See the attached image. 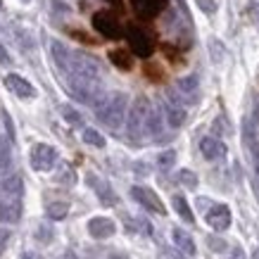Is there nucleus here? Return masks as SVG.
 Instances as JSON below:
<instances>
[{
	"label": "nucleus",
	"instance_id": "2eb2a0df",
	"mask_svg": "<svg viewBox=\"0 0 259 259\" xmlns=\"http://www.w3.org/2000/svg\"><path fill=\"white\" fill-rule=\"evenodd\" d=\"M171 240L176 245V250L183 252L186 257H195V240L190 236L188 231H183V228H171Z\"/></svg>",
	"mask_w": 259,
	"mask_h": 259
},
{
	"label": "nucleus",
	"instance_id": "ea45409f",
	"mask_svg": "<svg viewBox=\"0 0 259 259\" xmlns=\"http://www.w3.org/2000/svg\"><path fill=\"white\" fill-rule=\"evenodd\" d=\"M0 10H3V3H0Z\"/></svg>",
	"mask_w": 259,
	"mask_h": 259
},
{
	"label": "nucleus",
	"instance_id": "dca6fc26",
	"mask_svg": "<svg viewBox=\"0 0 259 259\" xmlns=\"http://www.w3.org/2000/svg\"><path fill=\"white\" fill-rule=\"evenodd\" d=\"M131 5H134L136 12H138L141 17H145V19H152V17H157L159 12L166 8L164 0H131Z\"/></svg>",
	"mask_w": 259,
	"mask_h": 259
},
{
	"label": "nucleus",
	"instance_id": "0eeeda50",
	"mask_svg": "<svg viewBox=\"0 0 259 259\" xmlns=\"http://www.w3.org/2000/svg\"><path fill=\"white\" fill-rule=\"evenodd\" d=\"M93 29L100 36H105V38L110 40H119L121 38V24L117 22V17L112 15V12H95L93 15Z\"/></svg>",
	"mask_w": 259,
	"mask_h": 259
},
{
	"label": "nucleus",
	"instance_id": "aec40b11",
	"mask_svg": "<svg viewBox=\"0 0 259 259\" xmlns=\"http://www.w3.org/2000/svg\"><path fill=\"white\" fill-rule=\"evenodd\" d=\"M110 60H112V64H114L117 69H121V71H131V69H134L131 53H126V50H121V48L112 50V53H110Z\"/></svg>",
	"mask_w": 259,
	"mask_h": 259
},
{
	"label": "nucleus",
	"instance_id": "b1692460",
	"mask_svg": "<svg viewBox=\"0 0 259 259\" xmlns=\"http://www.w3.org/2000/svg\"><path fill=\"white\" fill-rule=\"evenodd\" d=\"M60 114H62L64 121H69L71 126H81V124H83V117H81V114L74 110L71 105H62V107H60Z\"/></svg>",
	"mask_w": 259,
	"mask_h": 259
},
{
	"label": "nucleus",
	"instance_id": "9d476101",
	"mask_svg": "<svg viewBox=\"0 0 259 259\" xmlns=\"http://www.w3.org/2000/svg\"><path fill=\"white\" fill-rule=\"evenodd\" d=\"M88 233L95 240H107L117 233V224L110 219V217H93L88 221Z\"/></svg>",
	"mask_w": 259,
	"mask_h": 259
},
{
	"label": "nucleus",
	"instance_id": "6e6552de",
	"mask_svg": "<svg viewBox=\"0 0 259 259\" xmlns=\"http://www.w3.org/2000/svg\"><path fill=\"white\" fill-rule=\"evenodd\" d=\"M22 195H10L0 190V224H17L22 219Z\"/></svg>",
	"mask_w": 259,
	"mask_h": 259
},
{
	"label": "nucleus",
	"instance_id": "4be33fe9",
	"mask_svg": "<svg viewBox=\"0 0 259 259\" xmlns=\"http://www.w3.org/2000/svg\"><path fill=\"white\" fill-rule=\"evenodd\" d=\"M171 202H174V209L179 212V217L186 221V224H193V221H195V217H193V209H190L188 200H186L183 195H174Z\"/></svg>",
	"mask_w": 259,
	"mask_h": 259
},
{
	"label": "nucleus",
	"instance_id": "20e7f679",
	"mask_svg": "<svg viewBox=\"0 0 259 259\" xmlns=\"http://www.w3.org/2000/svg\"><path fill=\"white\" fill-rule=\"evenodd\" d=\"M162 112H164L166 124L171 126V128L183 126V121H186V102L181 100L179 91H174V88L166 91V100L162 102Z\"/></svg>",
	"mask_w": 259,
	"mask_h": 259
},
{
	"label": "nucleus",
	"instance_id": "f704fd0d",
	"mask_svg": "<svg viewBox=\"0 0 259 259\" xmlns=\"http://www.w3.org/2000/svg\"><path fill=\"white\" fill-rule=\"evenodd\" d=\"M22 259H40V254H36V252L29 250V252H24L22 254Z\"/></svg>",
	"mask_w": 259,
	"mask_h": 259
},
{
	"label": "nucleus",
	"instance_id": "f03ea898",
	"mask_svg": "<svg viewBox=\"0 0 259 259\" xmlns=\"http://www.w3.org/2000/svg\"><path fill=\"white\" fill-rule=\"evenodd\" d=\"M150 114H152V105L145 95H138L134 102H131V110H128V117H126V131L128 136L138 141L143 136H148V121Z\"/></svg>",
	"mask_w": 259,
	"mask_h": 259
},
{
	"label": "nucleus",
	"instance_id": "c85d7f7f",
	"mask_svg": "<svg viewBox=\"0 0 259 259\" xmlns=\"http://www.w3.org/2000/svg\"><path fill=\"white\" fill-rule=\"evenodd\" d=\"M245 15L250 17V22L259 29V3L257 0H250V3L245 5Z\"/></svg>",
	"mask_w": 259,
	"mask_h": 259
},
{
	"label": "nucleus",
	"instance_id": "58836bf2",
	"mask_svg": "<svg viewBox=\"0 0 259 259\" xmlns=\"http://www.w3.org/2000/svg\"><path fill=\"white\" fill-rule=\"evenodd\" d=\"M231 259H240V257H231Z\"/></svg>",
	"mask_w": 259,
	"mask_h": 259
},
{
	"label": "nucleus",
	"instance_id": "7c9ffc66",
	"mask_svg": "<svg viewBox=\"0 0 259 259\" xmlns=\"http://www.w3.org/2000/svg\"><path fill=\"white\" fill-rule=\"evenodd\" d=\"M10 236H12V233H10L8 228H0V254H3V252H5V247H8Z\"/></svg>",
	"mask_w": 259,
	"mask_h": 259
},
{
	"label": "nucleus",
	"instance_id": "6ab92c4d",
	"mask_svg": "<svg viewBox=\"0 0 259 259\" xmlns=\"http://www.w3.org/2000/svg\"><path fill=\"white\" fill-rule=\"evenodd\" d=\"M12 169V148H10V138L0 136V179Z\"/></svg>",
	"mask_w": 259,
	"mask_h": 259
},
{
	"label": "nucleus",
	"instance_id": "f257e3e1",
	"mask_svg": "<svg viewBox=\"0 0 259 259\" xmlns=\"http://www.w3.org/2000/svg\"><path fill=\"white\" fill-rule=\"evenodd\" d=\"M128 95L121 93V91H114V93L102 95L100 100L95 102V117L100 124H105L107 128L117 131L121 128V124L128 117Z\"/></svg>",
	"mask_w": 259,
	"mask_h": 259
},
{
	"label": "nucleus",
	"instance_id": "423d86ee",
	"mask_svg": "<svg viewBox=\"0 0 259 259\" xmlns=\"http://www.w3.org/2000/svg\"><path fill=\"white\" fill-rule=\"evenodd\" d=\"M57 164V150L48 143H36L31 148V166L36 171H50Z\"/></svg>",
	"mask_w": 259,
	"mask_h": 259
},
{
	"label": "nucleus",
	"instance_id": "412c9836",
	"mask_svg": "<svg viewBox=\"0 0 259 259\" xmlns=\"http://www.w3.org/2000/svg\"><path fill=\"white\" fill-rule=\"evenodd\" d=\"M162 131H164V112L159 107H152L148 121V136H162Z\"/></svg>",
	"mask_w": 259,
	"mask_h": 259
},
{
	"label": "nucleus",
	"instance_id": "393cba45",
	"mask_svg": "<svg viewBox=\"0 0 259 259\" xmlns=\"http://www.w3.org/2000/svg\"><path fill=\"white\" fill-rule=\"evenodd\" d=\"M174 162H176V152H174V150H164V152H159L157 166L162 169V171H169V169L174 166Z\"/></svg>",
	"mask_w": 259,
	"mask_h": 259
},
{
	"label": "nucleus",
	"instance_id": "a878e982",
	"mask_svg": "<svg viewBox=\"0 0 259 259\" xmlns=\"http://www.w3.org/2000/svg\"><path fill=\"white\" fill-rule=\"evenodd\" d=\"M83 141L88 145H93V148H105V138H102L95 128H83Z\"/></svg>",
	"mask_w": 259,
	"mask_h": 259
},
{
	"label": "nucleus",
	"instance_id": "2f4dec72",
	"mask_svg": "<svg viewBox=\"0 0 259 259\" xmlns=\"http://www.w3.org/2000/svg\"><path fill=\"white\" fill-rule=\"evenodd\" d=\"M0 64H12V57H10V53H8V48L0 43Z\"/></svg>",
	"mask_w": 259,
	"mask_h": 259
},
{
	"label": "nucleus",
	"instance_id": "f3484780",
	"mask_svg": "<svg viewBox=\"0 0 259 259\" xmlns=\"http://www.w3.org/2000/svg\"><path fill=\"white\" fill-rule=\"evenodd\" d=\"M50 53H53V60H55L57 69L64 74V71H67V67H69V60H71V53H74V50H69V48L64 46L62 40H53Z\"/></svg>",
	"mask_w": 259,
	"mask_h": 259
},
{
	"label": "nucleus",
	"instance_id": "e433bc0d",
	"mask_svg": "<svg viewBox=\"0 0 259 259\" xmlns=\"http://www.w3.org/2000/svg\"><path fill=\"white\" fill-rule=\"evenodd\" d=\"M105 3H110V5H114V8H121V0H105Z\"/></svg>",
	"mask_w": 259,
	"mask_h": 259
},
{
	"label": "nucleus",
	"instance_id": "a19ab883",
	"mask_svg": "<svg viewBox=\"0 0 259 259\" xmlns=\"http://www.w3.org/2000/svg\"><path fill=\"white\" fill-rule=\"evenodd\" d=\"M22 3H29V0H22Z\"/></svg>",
	"mask_w": 259,
	"mask_h": 259
},
{
	"label": "nucleus",
	"instance_id": "5701e85b",
	"mask_svg": "<svg viewBox=\"0 0 259 259\" xmlns=\"http://www.w3.org/2000/svg\"><path fill=\"white\" fill-rule=\"evenodd\" d=\"M46 214H48V219L62 221V219H67V214H69V204L67 202H50L46 207Z\"/></svg>",
	"mask_w": 259,
	"mask_h": 259
},
{
	"label": "nucleus",
	"instance_id": "72a5a7b5",
	"mask_svg": "<svg viewBox=\"0 0 259 259\" xmlns=\"http://www.w3.org/2000/svg\"><path fill=\"white\" fill-rule=\"evenodd\" d=\"M197 3H200V8H202L204 12H214V10H217L214 0H197Z\"/></svg>",
	"mask_w": 259,
	"mask_h": 259
},
{
	"label": "nucleus",
	"instance_id": "a211bd4d",
	"mask_svg": "<svg viewBox=\"0 0 259 259\" xmlns=\"http://www.w3.org/2000/svg\"><path fill=\"white\" fill-rule=\"evenodd\" d=\"M88 183H91V186L95 188V193H98V197H100V202L105 204V207H112V204H117V197H114L112 188L107 186V181L95 179V176H88Z\"/></svg>",
	"mask_w": 259,
	"mask_h": 259
},
{
	"label": "nucleus",
	"instance_id": "bb28decb",
	"mask_svg": "<svg viewBox=\"0 0 259 259\" xmlns=\"http://www.w3.org/2000/svg\"><path fill=\"white\" fill-rule=\"evenodd\" d=\"M179 181H181V183H183V186H186L188 190H195V188H197V176L190 171V169H181V171H179Z\"/></svg>",
	"mask_w": 259,
	"mask_h": 259
},
{
	"label": "nucleus",
	"instance_id": "4c0bfd02",
	"mask_svg": "<svg viewBox=\"0 0 259 259\" xmlns=\"http://www.w3.org/2000/svg\"><path fill=\"white\" fill-rule=\"evenodd\" d=\"M252 259H259V247H254V252H252Z\"/></svg>",
	"mask_w": 259,
	"mask_h": 259
},
{
	"label": "nucleus",
	"instance_id": "1a4fd4ad",
	"mask_svg": "<svg viewBox=\"0 0 259 259\" xmlns=\"http://www.w3.org/2000/svg\"><path fill=\"white\" fill-rule=\"evenodd\" d=\"M131 197H134V200L141 204V207H145L148 212L159 214V217H164V214H166L164 202H162V200L157 197V193H152L150 188H143V186H134V188H131Z\"/></svg>",
	"mask_w": 259,
	"mask_h": 259
},
{
	"label": "nucleus",
	"instance_id": "f8f14e48",
	"mask_svg": "<svg viewBox=\"0 0 259 259\" xmlns=\"http://www.w3.org/2000/svg\"><path fill=\"white\" fill-rule=\"evenodd\" d=\"M200 152L204 155V159H209V162H219V159L226 157V145H224V141H219V138L207 136V138L200 141Z\"/></svg>",
	"mask_w": 259,
	"mask_h": 259
},
{
	"label": "nucleus",
	"instance_id": "39448f33",
	"mask_svg": "<svg viewBox=\"0 0 259 259\" xmlns=\"http://www.w3.org/2000/svg\"><path fill=\"white\" fill-rule=\"evenodd\" d=\"M126 40H128V48H131V53L138 57H150L155 53V40L150 33H145L143 29H136L131 26L128 31H126Z\"/></svg>",
	"mask_w": 259,
	"mask_h": 259
},
{
	"label": "nucleus",
	"instance_id": "cd10ccee",
	"mask_svg": "<svg viewBox=\"0 0 259 259\" xmlns=\"http://www.w3.org/2000/svg\"><path fill=\"white\" fill-rule=\"evenodd\" d=\"M57 181H60V183H67V186H71V183L76 181V176H74V169H71L69 164H60V171H57Z\"/></svg>",
	"mask_w": 259,
	"mask_h": 259
},
{
	"label": "nucleus",
	"instance_id": "473e14b6",
	"mask_svg": "<svg viewBox=\"0 0 259 259\" xmlns=\"http://www.w3.org/2000/svg\"><path fill=\"white\" fill-rule=\"evenodd\" d=\"M207 243H209V247H214L217 252H221L224 247H226V243H224V240H219V238H209Z\"/></svg>",
	"mask_w": 259,
	"mask_h": 259
},
{
	"label": "nucleus",
	"instance_id": "4468645a",
	"mask_svg": "<svg viewBox=\"0 0 259 259\" xmlns=\"http://www.w3.org/2000/svg\"><path fill=\"white\" fill-rule=\"evenodd\" d=\"M176 91H179L181 100L186 105H195L197 102V91H200V81L197 76H183L176 81Z\"/></svg>",
	"mask_w": 259,
	"mask_h": 259
},
{
	"label": "nucleus",
	"instance_id": "ddd939ff",
	"mask_svg": "<svg viewBox=\"0 0 259 259\" xmlns=\"http://www.w3.org/2000/svg\"><path fill=\"white\" fill-rule=\"evenodd\" d=\"M5 86H8V91H12L17 98H24V100H29V98L36 95V88L24 79V76H19V74H8V76H5Z\"/></svg>",
	"mask_w": 259,
	"mask_h": 259
},
{
	"label": "nucleus",
	"instance_id": "c9c22d12",
	"mask_svg": "<svg viewBox=\"0 0 259 259\" xmlns=\"http://www.w3.org/2000/svg\"><path fill=\"white\" fill-rule=\"evenodd\" d=\"M254 121H257V124H259V98H257V100H254Z\"/></svg>",
	"mask_w": 259,
	"mask_h": 259
},
{
	"label": "nucleus",
	"instance_id": "7ed1b4c3",
	"mask_svg": "<svg viewBox=\"0 0 259 259\" xmlns=\"http://www.w3.org/2000/svg\"><path fill=\"white\" fill-rule=\"evenodd\" d=\"M67 79H102L100 76V64L95 62V57L86 55V53H71L69 67L64 71Z\"/></svg>",
	"mask_w": 259,
	"mask_h": 259
},
{
	"label": "nucleus",
	"instance_id": "9b49d317",
	"mask_svg": "<svg viewBox=\"0 0 259 259\" xmlns=\"http://www.w3.org/2000/svg\"><path fill=\"white\" fill-rule=\"evenodd\" d=\"M207 224L214 228V231H226L231 226V209L226 204H212L209 212H207Z\"/></svg>",
	"mask_w": 259,
	"mask_h": 259
},
{
	"label": "nucleus",
	"instance_id": "c756f323",
	"mask_svg": "<svg viewBox=\"0 0 259 259\" xmlns=\"http://www.w3.org/2000/svg\"><path fill=\"white\" fill-rule=\"evenodd\" d=\"M36 240H40V243H50V240H53V231H50V226L40 224V226L36 228Z\"/></svg>",
	"mask_w": 259,
	"mask_h": 259
}]
</instances>
